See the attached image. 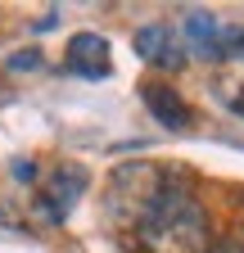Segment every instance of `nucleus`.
<instances>
[{
    "instance_id": "obj_5",
    "label": "nucleus",
    "mask_w": 244,
    "mask_h": 253,
    "mask_svg": "<svg viewBox=\"0 0 244 253\" xmlns=\"http://www.w3.org/2000/svg\"><path fill=\"white\" fill-rule=\"evenodd\" d=\"M181 41H186L199 59L222 63V59H226V45H231V27L217 23L208 9H190L186 18H181Z\"/></svg>"
},
{
    "instance_id": "obj_3",
    "label": "nucleus",
    "mask_w": 244,
    "mask_h": 253,
    "mask_svg": "<svg viewBox=\"0 0 244 253\" xmlns=\"http://www.w3.org/2000/svg\"><path fill=\"white\" fill-rule=\"evenodd\" d=\"M86 185H90V176H86V168L81 163H64V168H54L45 181H41V190H37V217L41 221H50V226H59L73 208H77V199L86 195Z\"/></svg>"
},
{
    "instance_id": "obj_8",
    "label": "nucleus",
    "mask_w": 244,
    "mask_h": 253,
    "mask_svg": "<svg viewBox=\"0 0 244 253\" xmlns=\"http://www.w3.org/2000/svg\"><path fill=\"white\" fill-rule=\"evenodd\" d=\"M9 68H18V73H27V68H41V50H18V54L9 59Z\"/></svg>"
},
{
    "instance_id": "obj_4",
    "label": "nucleus",
    "mask_w": 244,
    "mask_h": 253,
    "mask_svg": "<svg viewBox=\"0 0 244 253\" xmlns=\"http://www.w3.org/2000/svg\"><path fill=\"white\" fill-rule=\"evenodd\" d=\"M131 45H136V54L145 63H154L163 73H176L181 63H186V41H181V32L172 23H145L131 37Z\"/></svg>"
},
{
    "instance_id": "obj_6",
    "label": "nucleus",
    "mask_w": 244,
    "mask_h": 253,
    "mask_svg": "<svg viewBox=\"0 0 244 253\" xmlns=\"http://www.w3.org/2000/svg\"><path fill=\"white\" fill-rule=\"evenodd\" d=\"M68 73H77L86 82H100L113 73V50L100 32H77L68 41Z\"/></svg>"
},
{
    "instance_id": "obj_1",
    "label": "nucleus",
    "mask_w": 244,
    "mask_h": 253,
    "mask_svg": "<svg viewBox=\"0 0 244 253\" xmlns=\"http://www.w3.org/2000/svg\"><path fill=\"white\" fill-rule=\"evenodd\" d=\"M131 235L140 253H212V244H217L208 208L199 204L190 176H181V172H167V185L145 208Z\"/></svg>"
},
{
    "instance_id": "obj_7",
    "label": "nucleus",
    "mask_w": 244,
    "mask_h": 253,
    "mask_svg": "<svg viewBox=\"0 0 244 253\" xmlns=\"http://www.w3.org/2000/svg\"><path fill=\"white\" fill-rule=\"evenodd\" d=\"M140 100H145V109H149V113H154V122H159V126H167V131H186V126L195 122V109L181 100L172 86L149 82V86H140Z\"/></svg>"
},
{
    "instance_id": "obj_2",
    "label": "nucleus",
    "mask_w": 244,
    "mask_h": 253,
    "mask_svg": "<svg viewBox=\"0 0 244 253\" xmlns=\"http://www.w3.org/2000/svg\"><path fill=\"white\" fill-rule=\"evenodd\" d=\"M163 185H167V168H159V163H122L109 176L104 217L113 221V226H122V231H136V221L159 199Z\"/></svg>"
},
{
    "instance_id": "obj_10",
    "label": "nucleus",
    "mask_w": 244,
    "mask_h": 253,
    "mask_svg": "<svg viewBox=\"0 0 244 253\" xmlns=\"http://www.w3.org/2000/svg\"><path fill=\"white\" fill-rule=\"evenodd\" d=\"M235 113L244 118V86H240V95H235Z\"/></svg>"
},
{
    "instance_id": "obj_9",
    "label": "nucleus",
    "mask_w": 244,
    "mask_h": 253,
    "mask_svg": "<svg viewBox=\"0 0 244 253\" xmlns=\"http://www.w3.org/2000/svg\"><path fill=\"white\" fill-rule=\"evenodd\" d=\"M226 59H244V32H231V45H226Z\"/></svg>"
},
{
    "instance_id": "obj_11",
    "label": "nucleus",
    "mask_w": 244,
    "mask_h": 253,
    "mask_svg": "<svg viewBox=\"0 0 244 253\" xmlns=\"http://www.w3.org/2000/svg\"><path fill=\"white\" fill-rule=\"evenodd\" d=\"M240 240H244V231H240Z\"/></svg>"
}]
</instances>
